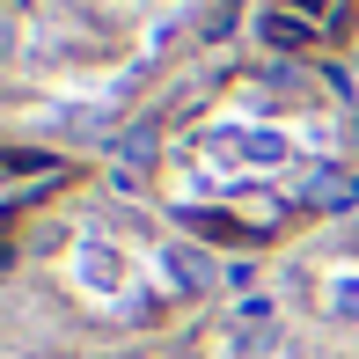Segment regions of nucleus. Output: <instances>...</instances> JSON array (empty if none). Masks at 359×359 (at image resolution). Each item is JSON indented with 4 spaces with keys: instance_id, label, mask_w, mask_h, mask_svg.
I'll return each instance as SVG.
<instances>
[{
    "instance_id": "nucleus-6",
    "label": "nucleus",
    "mask_w": 359,
    "mask_h": 359,
    "mask_svg": "<svg viewBox=\"0 0 359 359\" xmlns=\"http://www.w3.org/2000/svg\"><path fill=\"white\" fill-rule=\"evenodd\" d=\"M330 308H337V316H352V323H359V279H337V286H330Z\"/></svg>"
},
{
    "instance_id": "nucleus-3",
    "label": "nucleus",
    "mask_w": 359,
    "mask_h": 359,
    "mask_svg": "<svg viewBox=\"0 0 359 359\" xmlns=\"http://www.w3.org/2000/svg\"><path fill=\"white\" fill-rule=\"evenodd\" d=\"M308 205H323V213H352V205H359V176H345V169H323L316 184H308Z\"/></svg>"
},
{
    "instance_id": "nucleus-8",
    "label": "nucleus",
    "mask_w": 359,
    "mask_h": 359,
    "mask_svg": "<svg viewBox=\"0 0 359 359\" xmlns=\"http://www.w3.org/2000/svg\"><path fill=\"white\" fill-rule=\"evenodd\" d=\"M8 52H15V29H8V22H0V59H8Z\"/></svg>"
},
{
    "instance_id": "nucleus-5",
    "label": "nucleus",
    "mask_w": 359,
    "mask_h": 359,
    "mask_svg": "<svg viewBox=\"0 0 359 359\" xmlns=\"http://www.w3.org/2000/svg\"><path fill=\"white\" fill-rule=\"evenodd\" d=\"M118 154H125V161H133V169H140V161L154 154V125H133V133L118 140Z\"/></svg>"
},
{
    "instance_id": "nucleus-4",
    "label": "nucleus",
    "mask_w": 359,
    "mask_h": 359,
    "mask_svg": "<svg viewBox=\"0 0 359 359\" xmlns=\"http://www.w3.org/2000/svg\"><path fill=\"white\" fill-rule=\"evenodd\" d=\"M88 279H95V286H125V264H118L110 250H88Z\"/></svg>"
},
{
    "instance_id": "nucleus-1",
    "label": "nucleus",
    "mask_w": 359,
    "mask_h": 359,
    "mask_svg": "<svg viewBox=\"0 0 359 359\" xmlns=\"http://www.w3.org/2000/svg\"><path fill=\"white\" fill-rule=\"evenodd\" d=\"M161 279H169L176 293H213L220 271L205 264V250H191V242H169V250H161Z\"/></svg>"
},
{
    "instance_id": "nucleus-2",
    "label": "nucleus",
    "mask_w": 359,
    "mask_h": 359,
    "mask_svg": "<svg viewBox=\"0 0 359 359\" xmlns=\"http://www.w3.org/2000/svg\"><path fill=\"white\" fill-rule=\"evenodd\" d=\"M257 37H264L271 52H308L323 29L308 22V15H293V8H264V15H257Z\"/></svg>"
},
{
    "instance_id": "nucleus-7",
    "label": "nucleus",
    "mask_w": 359,
    "mask_h": 359,
    "mask_svg": "<svg viewBox=\"0 0 359 359\" xmlns=\"http://www.w3.org/2000/svg\"><path fill=\"white\" fill-rule=\"evenodd\" d=\"M227 29H235V0H220V8H213V22H205V37H227Z\"/></svg>"
}]
</instances>
